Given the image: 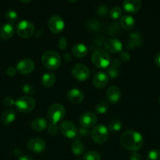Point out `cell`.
<instances>
[{
  "mask_svg": "<svg viewBox=\"0 0 160 160\" xmlns=\"http://www.w3.org/2000/svg\"><path fill=\"white\" fill-rule=\"evenodd\" d=\"M121 144L124 148L132 152H137L142 147L144 138L139 132L136 131H127L122 134Z\"/></svg>",
  "mask_w": 160,
  "mask_h": 160,
  "instance_id": "cell-1",
  "label": "cell"
},
{
  "mask_svg": "<svg viewBox=\"0 0 160 160\" xmlns=\"http://www.w3.org/2000/svg\"><path fill=\"white\" fill-rule=\"evenodd\" d=\"M41 60H42V64L45 66V67L51 70L57 69L61 62L60 55L56 52L51 51V50L45 52L42 54Z\"/></svg>",
  "mask_w": 160,
  "mask_h": 160,
  "instance_id": "cell-2",
  "label": "cell"
},
{
  "mask_svg": "<svg viewBox=\"0 0 160 160\" xmlns=\"http://www.w3.org/2000/svg\"><path fill=\"white\" fill-rule=\"evenodd\" d=\"M91 61L96 67L99 69H104L108 67L111 63L110 55L105 50L97 49L93 52L91 56Z\"/></svg>",
  "mask_w": 160,
  "mask_h": 160,
  "instance_id": "cell-3",
  "label": "cell"
},
{
  "mask_svg": "<svg viewBox=\"0 0 160 160\" xmlns=\"http://www.w3.org/2000/svg\"><path fill=\"white\" fill-rule=\"evenodd\" d=\"M65 116V109L64 106L61 104H53L49 108L48 112H47V117L49 120L51 122V123H56L62 120Z\"/></svg>",
  "mask_w": 160,
  "mask_h": 160,
  "instance_id": "cell-4",
  "label": "cell"
},
{
  "mask_svg": "<svg viewBox=\"0 0 160 160\" xmlns=\"http://www.w3.org/2000/svg\"><path fill=\"white\" fill-rule=\"evenodd\" d=\"M15 106L20 112H29L35 107V101L30 96H22L15 102Z\"/></svg>",
  "mask_w": 160,
  "mask_h": 160,
  "instance_id": "cell-5",
  "label": "cell"
},
{
  "mask_svg": "<svg viewBox=\"0 0 160 160\" xmlns=\"http://www.w3.org/2000/svg\"><path fill=\"white\" fill-rule=\"evenodd\" d=\"M17 34L23 38H28L31 37L35 32V26L28 20H21L19 22L16 28Z\"/></svg>",
  "mask_w": 160,
  "mask_h": 160,
  "instance_id": "cell-6",
  "label": "cell"
},
{
  "mask_svg": "<svg viewBox=\"0 0 160 160\" xmlns=\"http://www.w3.org/2000/svg\"><path fill=\"white\" fill-rule=\"evenodd\" d=\"M93 141L97 144H103L108 140V129L103 124H99L91 132Z\"/></svg>",
  "mask_w": 160,
  "mask_h": 160,
  "instance_id": "cell-7",
  "label": "cell"
},
{
  "mask_svg": "<svg viewBox=\"0 0 160 160\" xmlns=\"http://www.w3.org/2000/svg\"><path fill=\"white\" fill-rule=\"evenodd\" d=\"M72 74L76 80L84 81L89 78L90 72L87 67L83 64H76L72 69Z\"/></svg>",
  "mask_w": 160,
  "mask_h": 160,
  "instance_id": "cell-8",
  "label": "cell"
},
{
  "mask_svg": "<svg viewBox=\"0 0 160 160\" xmlns=\"http://www.w3.org/2000/svg\"><path fill=\"white\" fill-rule=\"evenodd\" d=\"M60 130L63 135L68 138H75L78 135V129L72 122L71 121H63L60 125Z\"/></svg>",
  "mask_w": 160,
  "mask_h": 160,
  "instance_id": "cell-9",
  "label": "cell"
},
{
  "mask_svg": "<svg viewBox=\"0 0 160 160\" xmlns=\"http://www.w3.org/2000/svg\"><path fill=\"white\" fill-rule=\"evenodd\" d=\"M48 27L52 32L54 34H58L61 32L64 28V22L61 17L53 15L49 19Z\"/></svg>",
  "mask_w": 160,
  "mask_h": 160,
  "instance_id": "cell-10",
  "label": "cell"
},
{
  "mask_svg": "<svg viewBox=\"0 0 160 160\" xmlns=\"http://www.w3.org/2000/svg\"><path fill=\"white\" fill-rule=\"evenodd\" d=\"M97 116L92 112H86L82 114L79 117V123L82 128L88 129L91 127L94 126L97 123Z\"/></svg>",
  "mask_w": 160,
  "mask_h": 160,
  "instance_id": "cell-11",
  "label": "cell"
},
{
  "mask_svg": "<svg viewBox=\"0 0 160 160\" xmlns=\"http://www.w3.org/2000/svg\"><path fill=\"white\" fill-rule=\"evenodd\" d=\"M27 145H28V149L35 153L42 152L45 148V143L44 140L39 138H31V140L28 141Z\"/></svg>",
  "mask_w": 160,
  "mask_h": 160,
  "instance_id": "cell-12",
  "label": "cell"
},
{
  "mask_svg": "<svg viewBox=\"0 0 160 160\" xmlns=\"http://www.w3.org/2000/svg\"><path fill=\"white\" fill-rule=\"evenodd\" d=\"M35 64L32 60L28 59H22L17 64V70L22 74H28L34 70Z\"/></svg>",
  "mask_w": 160,
  "mask_h": 160,
  "instance_id": "cell-13",
  "label": "cell"
},
{
  "mask_svg": "<svg viewBox=\"0 0 160 160\" xmlns=\"http://www.w3.org/2000/svg\"><path fill=\"white\" fill-rule=\"evenodd\" d=\"M105 51L107 52L116 53L121 52L122 49V44L119 40L116 38H109L104 43Z\"/></svg>",
  "mask_w": 160,
  "mask_h": 160,
  "instance_id": "cell-14",
  "label": "cell"
},
{
  "mask_svg": "<svg viewBox=\"0 0 160 160\" xmlns=\"http://www.w3.org/2000/svg\"><path fill=\"white\" fill-rule=\"evenodd\" d=\"M141 7V2L140 0H125L122 2V8L126 12L135 13L138 12Z\"/></svg>",
  "mask_w": 160,
  "mask_h": 160,
  "instance_id": "cell-15",
  "label": "cell"
},
{
  "mask_svg": "<svg viewBox=\"0 0 160 160\" xmlns=\"http://www.w3.org/2000/svg\"><path fill=\"white\" fill-rule=\"evenodd\" d=\"M108 76L103 72H98L93 78V84L97 88H103L108 83Z\"/></svg>",
  "mask_w": 160,
  "mask_h": 160,
  "instance_id": "cell-16",
  "label": "cell"
},
{
  "mask_svg": "<svg viewBox=\"0 0 160 160\" xmlns=\"http://www.w3.org/2000/svg\"><path fill=\"white\" fill-rule=\"evenodd\" d=\"M106 96L110 102L112 104H115L120 99L121 92L119 88L116 86H111L107 90Z\"/></svg>",
  "mask_w": 160,
  "mask_h": 160,
  "instance_id": "cell-17",
  "label": "cell"
},
{
  "mask_svg": "<svg viewBox=\"0 0 160 160\" xmlns=\"http://www.w3.org/2000/svg\"><path fill=\"white\" fill-rule=\"evenodd\" d=\"M67 98L72 103L79 104L84 99V95L82 91L77 88H73L69 91L67 93Z\"/></svg>",
  "mask_w": 160,
  "mask_h": 160,
  "instance_id": "cell-18",
  "label": "cell"
},
{
  "mask_svg": "<svg viewBox=\"0 0 160 160\" xmlns=\"http://www.w3.org/2000/svg\"><path fill=\"white\" fill-rule=\"evenodd\" d=\"M48 126L47 120L43 117H37L35 118L31 122V128L35 131L40 132V131H44Z\"/></svg>",
  "mask_w": 160,
  "mask_h": 160,
  "instance_id": "cell-19",
  "label": "cell"
},
{
  "mask_svg": "<svg viewBox=\"0 0 160 160\" xmlns=\"http://www.w3.org/2000/svg\"><path fill=\"white\" fill-rule=\"evenodd\" d=\"M14 28L11 23H5L0 28V37L4 40H9L13 37Z\"/></svg>",
  "mask_w": 160,
  "mask_h": 160,
  "instance_id": "cell-20",
  "label": "cell"
},
{
  "mask_svg": "<svg viewBox=\"0 0 160 160\" xmlns=\"http://www.w3.org/2000/svg\"><path fill=\"white\" fill-rule=\"evenodd\" d=\"M120 65V61L118 59H115L111 61L108 67V73L111 78H115L119 76Z\"/></svg>",
  "mask_w": 160,
  "mask_h": 160,
  "instance_id": "cell-21",
  "label": "cell"
},
{
  "mask_svg": "<svg viewBox=\"0 0 160 160\" xmlns=\"http://www.w3.org/2000/svg\"><path fill=\"white\" fill-rule=\"evenodd\" d=\"M72 52L76 58H83L87 54V47L83 43H77L72 47Z\"/></svg>",
  "mask_w": 160,
  "mask_h": 160,
  "instance_id": "cell-22",
  "label": "cell"
},
{
  "mask_svg": "<svg viewBox=\"0 0 160 160\" xmlns=\"http://www.w3.org/2000/svg\"><path fill=\"white\" fill-rule=\"evenodd\" d=\"M120 25L124 30L130 31L135 27V20L131 16L124 15L120 20Z\"/></svg>",
  "mask_w": 160,
  "mask_h": 160,
  "instance_id": "cell-23",
  "label": "cell"
},
{
  "mask_svg": "<svg viewBox=\"0 0 160 160\" xmlns=\"http://www.w3.org/2000/svg\"><path fill=\"white\" fill-rule=\"evenodd\" d=\"M16 118V112L13 109L6 110L1 117V121L3 124L9 125L14 121Z\"/></svg>",
  "mask_w": 160,
  "mask_h": 160,
  "instance_id": "cell-24",
  "label": "cell"
},
{
  "mask_svg": "<svg viewBox=\"0 0 160 160\" xmlns=\"http://www.w3.org/2000/svg\"><path fill=\"white\" fill-rule=\"evenodd\" d=\"M42 84L45 88L52 87L56 82V76L53 73H45L42 75L41 79Z\"/></svg>",
  "mask_w": 160,
  "mask_h": 160,
  "instance_id": "cell-25",
  "label": "cell"
},
{
  "mask_svg": "<svg viewBox=\"0 0 160 160\" xmlns=\"http://www.w3.org/2000/svg\"><path fill=\"white\" fill-rule=\"evenodd\" d=\"M129 37H130V41H129L128 45H127L128 47L133 48V47L139 46L141 45L142 38H141V34L138 32L131 33L130 34H129Z\"/></svg>",
  "mask_w": 160,
  "mask_h": 160,
  "instance_id": "cell-26",
  "label": "cell"
},
{
  "mask_svg": "<svg viewBox=\"0 0 160 160\" xmlns=\"http://www.w3.org/2000/svg\"><path fill=\"white\" fill-rule=\"evenodd\" d=\"M72 152L76 156L82 155L84 152V145L83 142L78 139L74 141L72 145Z\"/></svg>",
  "mask_w": 160,
  "mask_h": 160,
  "instance_id": "cell-27",
  "label": "cell"
},
{
  "mask_svg": "<svg viewBox=\"0 0 160 160\" xmlns=\"http://www.w3.org/2000/svg\"><path fill=\"white\" fill-rule=\"evenodd\" d=\"M122 126V122L118 119H115V120L110 121L109 124H108V131H111V132H118L121 130Z\"/></svg>",
  "mask_w": 160,
  "mask_h": 160,
  "instance_id": "cell-28",
  "label": "cell"
},
{
  "mask_svg": "<svg viewBox=\"0 0 160 160\" xmlns=\"http://www.w3.org/2000/svg\"><path fill=\"white\" fill-rule=\"evenodd\" d=\"M17 17H18V15H17V12H16L15 10L10 9V10L6 11V12L5 13V18H6V20H7V21H9L11 24L17 20Z\"/></svg>",
  "mask_w": 160,
  "mask_h": 160,
  "instance_id": "cell-29",
  "label": "cell"
},
{
  "mask_svg": "<svg viewBox=\"0 0 160 160\" xmlns=\"http://www.w3.org/2000/svg\"><path fill=\"white\" fill-rule=\"evenodd\" d=\"M100 155L95 151L87 152L83 156V160H100Z\"/></svg>",
  "mask_w": 160,
  "mask_h": 160,
  "instance_id": "cell-30",
  "label": "cell"
},
{
  "mask_svg": "<svg viewBox=\"0 0 160 160\" xmlns=\"http://www.w3.org/2000/svg\"><path fill=\"white\" fill-rule=\"evenodd\" d=\"M122 9H121L119 6H114V7L111 8V9L110 10V17H111L114 20H116V19H119V17L122 15Z\"/></svg>",
  "mask_w": 160,
  "mask_h": 160,
  "instance_id": "cell-31",
  "label": "cell"
},
{
  "mask_svg": "<svg viewBox=\"0 0 160 160\" xmlns=\"http://www.w3.org/2000/svg\"><path fill=\"white\" fill-rule=\"evenodd\" d=\"M108 109V104L106 102H100L96 106V112L99 114L106 113Z\"/></svg>",
  "mask_w": 160,
  "mask_h": 160,
  "instance_id": "cell-32",
  "label": "cell"
},
{
  "mask_svg": "<svg viewBox=\"0 0 160 160\" xmlns=\"http://www.w3.org/2000/svg\"><path fill=\"white\" fill-rule=\"evenodd\" d=\"M147 160H160V151L158 149H152L147 154Z\"/></svg>",
  "mask_w": 160,
  "mask_h": 160,
  "instance_id": "cell-33",
  "label": "cell"
},
{
  "mask_svg": "<svg viewBox=\"0 0 160 160\" xmlns=\"http://www.w3.org/2000/svg\"><path fill=\"white\" fill-rule=\"evenodd\" d=\"M22 90L25 94H28V95H32L35 93V88L32 84H25L24 85H23Z\"/></svg>",
  "mask_w": 160,
  "mask_h": 160,
  "instance_id": "cell-34",
  "label": "cell"
},
{
  "mask_svg": "<svg viewBox=\"0 0 160 160\" xmlns=\"http://www.w3.org/2000/svg\"><path fill=\"white\" fill-rule=\"evenodd\" d=\"M48 132L51 135H56L58 133V127L55 123H51L48 128Z\"/></svg>",
  "mask_w": 160,
  "mask_h": 160,
  "instance_id": "cell-35",
  "label": "cell"
},
{
  "mask_svg": "<svg viewBox=\"0 0 160 160\" xmlns=\"http://www.w3.org/2000/svg\"><path fill=\"white\" fill-rule=\"evenodd\" d=\"M15 102L16 101H14L13 98H11V97H6L3 99V104L7 107H10V106L15 105Z\"/></svg>",
  "mask_w": 160,
  "mask_h": 160,
  "instance_id": "cell-36",
  "label": "cell"
},
{
  "mask_svg": "<svg viewBox=\"0 0 160 160\" xmlns=\"http://www.w3.org/2000/svg\"><path fill=\"white\" fill-rule=\"evenodd\" d=\"M67 41L66 39V38L62 37L59 39V42H58V46L61 49L64 50L65 49L66 47H67Z\"/></svg>",
  "mask_w": 160,
  "mask_h": 160,
  "instance_id": "cell-37",
  "label": "cell"
},
{
  "mask_svg": "<svg viewBox=\"0 0 160 160\" xmlns=\"http://www.w3.org/2000/svg\"><path fill=\"white\" fill-rule=\"evenodd\" d=\"M17 68L13 67H8L7 70H6V74L9 77H13L15 76L16 73H17Z\"/></svg>",
  "mask_w": 160,
  "mask_h": 160,
  "instance_id": "cell-38",
  "label": "cell"
},
{
  "mask_svg": "<svg viewBox=\"0 0 160 160\" xmlns=\"http://www.w3.org/2000/svg\"><path fill=\"white\" fill-rule=\"evenodd\" d=\"M97 12L100 15L104 16L108 13V8L104 6H100L97 8Z\"/></svg>",
  "mask_w": 160,
  "mask_h": 160,
  "instance_id": "cell-39",
  "label": "cell"
},
{
  "mask_svg": "<svg viewBox=\"0 0 160 160\" xmlns=\"http://www.w3.org/2000/svg\"><path fill=\"white\" fill-rule=\"evenodd\" d=\"M120 57L122 59V60L125 61V62H128L130 59V55L127 52L122 51L120 54Z\"/></svg>",
  "mask_w": 160,
  "mask_h": 160,
  "instance_id": "cell-40",
  "label": "cell"
},
{
  "mask_svg": "<svg viewBox=\"0 0 160 160\" xmlns=\"http://www.w3.org/2000/svg\"><path fill=\"white\" fill-rule=\"evenodd\" d=\"M130 160H141V156L136 152H133L130 156Z\"/></svg>",
  "mask_w": 160,
  "mask_h": 160,
  "instance_id": "cell-41",
  "label": "cell"
},
{
  "mask_svg": "<svg viewBox=\"0 0 160 160\" xmlns=\"http://www.w3.org/2000/svg\"><path fill=\"white\" fill-rule=\"evenodd\" d=\"M155 63L156 64L157 67H160V52H158V54L156 55V56H155Z\"/></svg>",
  "mask_w": 160,
  "mask_h": 160,
  "instance_id": "cell-42",
  "label": "cell"
},
{
  "mask_svg": "<svg viewBox=\"0 0 160 160\" xmlns=\"http://www.w3.org/2000/svg\"><path fill=\"white\" fill-rule=\"evenodd\" d=\"M13 152H14V155H15L16 156H17V157L20 158V156H21L22 152H21V150L20 149V148H16V149L14 150Z\"/></svg>",
  "mask_w": 160,
  "mask_h": 160,
  "instance_id": "cell-43",
  "label": "cell"
},
{
  "mask_svg": "<svg viewBox=\"0 0 160 160\" xmlns=\"http://www.w3.org/2000/svg\"><path fill=\"white\" fill-rule=\"evenodd\" d=\"M18 160H33V159L28 156H22L19 158Z\"/></svg>",
  "mask_w": 160,
  "mask_h": 160,
  "instance_id": "cell-44",
  "label": "cell"
},
{
  "mask_svg": "<svg viewBox=\"0 0 160 160\" xmlns=\"http://www.w3.org/2000/svg\"><path fill=\"white\" fill-rule=\"evenodd\" d=\"M31 2V1H21V2H25V3H26V2Z\"/></svg>",
  "mask_w": 160,
  "mask_h": 160,
  "instance_id": "cell-45",
  "label": "cell"
},
{
  "mask_svg": "<svg viewBox=\"0 0 160 160\" xmlns=\"http://www.w3.org/2000/svg\"><path fill=\"white\" fill-rule=\"evenodd\" d=\"M159 104H160V98H159Z\"/></svg>",
  "mask_w": 160,
  "mask_h": 160,
  "instance_id": "cell-46",
  "label": "cell"
}]
</instances>
